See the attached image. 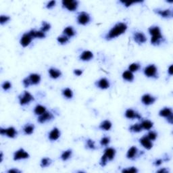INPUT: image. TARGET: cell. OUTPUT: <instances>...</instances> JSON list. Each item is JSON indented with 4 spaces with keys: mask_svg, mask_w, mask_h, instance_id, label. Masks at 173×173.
Segmentation results:
<instances>
[{
    "mask_svg": "<svg viewBox=\"0 0 173 173\" xmlns=\"http://www.w3.org/2000/svg\"><path fill=\"white\" fill-rule=\"evenodd\" d=\"M121 4L124 5L125 8H129L131 6L133 5V4H141L143 3V1H134V2H129V1H120L119 2Z\"/></svg>",
    "mask_w": 173,
    "mask_h": 173,
    "instance_id": "cell-40",
    "label": "cell"
},
{
    "mask_svg": "<svg viewBox=\"0 0 173 173\" xmlns=\"http://www.w3.org/2000/svg\"><path fill=\"white\" fill-rule=\"evenodd\" d=\"M51 28H52L51 24H50L49 23H48V22H46V21H43L42 23H41V27L40 30L43 31V33H48V31H50Z\"/></svg>",
    "mask_w": 173,
    "mask_h": 173,
    "instance_id": "cell-39",
    "label": "cell"
},
{
    "mask_svg": "<svg viewBox=\"0 0 173 173\" xmlns=\"http://www.w3.org/2000/svg\"><path fill=\"white\" fill-rule=\"evenodd\" d=\"M62 5L69 12H75L79 5V2L77 0H62Z\"/></svg>",
    "mask_w": 173,
    "mask_h": 173,
    "instance_id": "cell-4",
    "label": "cell"
},
{
    "mask_svg": "<svg viewBox=\"0 0 173 173\" xmlns=\"http://www.w3.org/2000/svg\"><path fill=\"white\" fill-rule=\"evenodd\" d=\"M69 41H70V38L68 37L67 36L64 35V34H62L60 36H58L57 37V41L59 44H60L62 45H66V44H67Z\"/></svg>",
    "mask_w": 173,
    "mask_h": 173,
    "instance_id": "cell-37",
    "label": "cell"
},
{
    "mask_svg": "<svg viewBox=\"0 0 173 173\" xmlns=\"http://www.w3.org/2000/svg\"><path fill=\"white\" fill-rule=\"evenodd\" d=\"M116 153V150L115 148L110 147H107L104 150V153L107 158H108L109 161H112L114 159Z\"/></svg>",
    "mask_w": 173,
    "mask_h": 173,
    "instance_id": "cell-21",
    "label": "cell"
},
{
    "mask_svg": "<svg viewBox=\"0 0 173 173\" xmlns=\"http://www.w3.org/2000/svg\"><path fill=\"white\" fill-rule=\"evenodd\" d=\"M143 74L147 78H158V70L155 64H149L144 68Z\"/></svg>",
    "mask_w": 173,
    "mask_h": 173,
    "instance_id": "cell-3",
    "label": "cell"
},
{
    "mask_svg": "<svg viewBox=\"0 0 173 173\" xmlns=\"http://www.w3.org/2000/svg\"><path fill=\"white\" fill-rule=\"evenodd\" d=\"M153 12L157 15L160 16L162 18L169 19L172 18V10L171 9H153Z\"/></svg>",
    "mask_w": 173,
    "mask_h": 173,
    "instance_id": "cell-8",
    "label": "cell"
},
{
    "mask_svg": "<svg viewBox=\"0 0 173 173\" xmlns=\"http://www.w3.org/2000/svg\"><path fill=\"white\" fill-rule=\"evenodd\" d=\"M7 172L8 173H21L22 171H20V170L18 169V168H10V169L8 170Z\"/></svg>",
    "mask_w": 173,
    "mask_h": 173,
    "instance_id": "cell-51",
    "label": "cell"
},
{
    "mask_svg": "<svg viewBox=\"0 0 173 173\" xmlns=\"http://www.w3.org/2000/svg\"><path fill=\"white\" fill-rule=\"evenodd\" d=\"M0 134H1V135H2V136H5V128H4L2 127H0Z\"/></svg>",
    "mask_w": 173,
    "mask_h": 173,
    "instance_id": "cell-55",
    "label": "cell"
},
{
    "mask_svg": "<svg viewBox=\"0 0 173 173\" xmlns=\"http://www.w3.org/2000/svg\"><path fill=\"white\" fill-rule=\"evenodd\" d=\"M94 58L93 53L89 50H85L82 52L79 56L80 60L83 62H89L91 61Z\"/></svg>",
    "mask_w": 173,
    "mask_h": 173,
    "instance_id": "cell-17",
    "label": "cell"
},
{
    "mask_svg": "<svg viewBox=\"0 0 173 173\" xmlns=\"http://www.w3.org/2000/svg\"><path fill=\"white\" fill-rule=\"evenodd\" d=\"M92 18L89 13L86 12H81L78 14L77 16V22L79 25L87 26L91 23Z\"/></svg>",
    "mask_w": 173,
    "mask_h": 173,
    "instance_id": "cell-5",
    "label": "cell"
},
{
    "mask_svg": "<svg viewBox=\"0 0 173 173\" xmlns=\"http://www.w3.org/2000/svg\"><path fill=\"white\" fill-rule=\"evenodd\" d=\"M164 41V37H163V35H162L160 37H151L150 42L151 44L153 46H159L160 45H161Z\"/></svg>",
    "mask_w": 173,
    "mask_h": 173,
    "instance_id": "cell-29",
    "label": "cell"
},
{
    "mask_svg": "<svg viewBox=\"0 0 173 173\" xmlns=\"http://www.w3.org/2000/svg\"><path fill=\"white\" fill-rule=\"evenodd\" d=\"M128 130H129L130 132L133 133H141V131H143L142 127H141V123H135L133 125H131L128 128Z\"/></svg>",
    "mask_w": 173,
    "mask_h": 173,
    "instance_id": "cell-34",
    "label": "cell"
},
{
    "mask_svg": "<svg viewBox=\"0 0 173 173\" xmlns=\"http://www.w3.org/2000/svg\"><path fill=\"white\" fill-rule=\"evenodd\" d=\"M95 85L97 88H98L99 89L106 90L108 89V88L110 87V81L108 78L103 77L96 81L95 83Z\"/></svg>",
    "mask_w": 173,
    "mask_h": 173,
    "instance_id": "cell-11",
    "label": "cell"
},
{
    "mask_svg": "<svg viewBox=\"0 0 173 173\" xmlns=\"http://www.w3.org/2000/svg\"><path fill=\"white\" fill-rule=\"evenodd\" d=\"M108 162H109L108 158H107L105 154H103L99 160V165L101 166L102 167H105Z\"/></svg>",
    "mask_w": 173,
    "mask_h": 173,
    "instance_id": "cell-46",
    "label": "cell"
},
{
    "mask_svg": "<svg viewBox=\"0 0 173 173\" xmlns=\"http://www.w3.org/2000/svg\"><path fill=\"white\" fill-rule=\"evenodd\" d=\"M73 74H74V76H76V77H81L83 74V70L79 69V68L74 69V70H73Z\"/></svg>",
    "mask_w": 173,
    "mask_h": 173,
    "instance_id": "cell-49",
    "label": "cell"
},
{
    "mask_svg": "<svg viewBox=\"0 0 173 173\" xmlns=\"http://www.w3.org/2000/svg\"><path fill=\"white\" fill-rule=\"evenodd\" d=\"M48 74L50 78L55 80L60 78L62 75L61 70L54 67H51L48 69Z\"/></svg>",
    "mask_w": 173,
    "mask_h": 173,
    "instance_id": "cell-18",
    "label": "cell"
},
{
    "mask_svg": "<svg viewBox=\"0 0 173 173\" xmlns=\"http://www.w3.org/2000/svg\"><path fill=\"white\" fill-rule=\"evenodd\" d=\"M128 29L127 24L124 23H122V22H119L115 24L113 26L109 31L107 33L105 36L104 39L106 41H111L112 39H114L117 37L121 36L126 33V31Z\"/></svg>",
    "mask_w": 173,
    "mask_h": 173,
    "instance_id": "cell-1",
    "label": "cell"
},
{
    "mask_svg": "<svg viewBox=\"0 0 173 173\" xmlns=\"http://www.w3.org/2000/svg\"><path fill=\"white\" fill-rule=\"evenodd\" d=\"M122 78L124 81L127 82H129V83H132L135 80V76L133 72H131L128 70H125L122 74Z\"/></svg>",
    "mask_w": 173,
    "mask_h": 173,
    "instance_id": "cell-24",
    "label": "cell"
},
{
    "mask_svg": "<svg viewBox=\"0 0 173 173\" xmlns=\"http://www.w3.org/2000/svg\"><path fill=\"white\" fill-rule=\"evenodd\" d=\"M34 39L29 32L24 33L20 39V44L23 48H27Z\"/></svg>",
    "mask_w": 173,
    "mask_h": 173,
    "instance_id": "cell-13",
    "label": "cell"
},
{
    "mask_svg": "<svg viewBox=\"0 0 173 173\" xmlns=\"http://www.w3.org/2000/svg\"><path fill=\"white\" fill-rule=\"evenodd\" d=\"M122 173L124 172H133V173H137L139 172V170H138L136 167L135 166H130V167H127L123 168L121 171Z\"/></svg>",
    "mask_w": 173,
    "mask_h": 173,
    "instance_id": "cell-45",
    "label": "cell"
},
{
    "mask_svg": "<svg viewBox=\"0 0 173 173\" xmlns=\"http://www.w3.org/2000/svg\"><path fill=\"white\" fill-rule=\"evenodd\" d=\"M110 138L109 137H103L99 141V144L102 147H108L109 146V144L110 143Z\"/></svg>",
    "mask_w": 173,
    "mask_h": 173,
    "instance_id": "cell-43",
    "label": "cell"
},
{
    "mask_svg": "<svg viewBox=\"0 0 173 173\" xmlns=\"http://www.w3.org/2000/svg\"><path fill=\"white\" fill-rule=\"evenodd\" d=\"M31 85H37L41 83V77L38 73H31L29 75Z\"/></svg>",
    "mask_w": 173,
    "mask_h": 173,
    "instance_id": "cell-22",
    "label": "cell"
},
{
    "mask_svg": "<svg viewBox=\"0 0 173 173\" xmlns=\"http://www.w3.org/2000/svg\"><path fill=\"white\" fill-rule=\"evenodd\" d=\"M61 136V132L57 127H53L48 133V139L53 142V141H58Z\"/></svg>",
    "mask_w": 173,
    "mask_h": 173,
    "instance_id": "cell-15",
    "label": "cell"
},
{
    "mask_svg": "<svg viewBox=\"0 0 173 173\" xmlns=\"http://www.w3.org/2000/svg\"><path fill=\"white\" fill-rule=\"evenodd\" d=\"M133 39L134 41L139 45H143L147 41V36L142 31H136L133 33Z\"/></svg>",
    "mask_w": 173,
    "mask_h": 173,
    "instance_id": "cell-6",
    "label": "cell"
},
{
    "mask_svg": "<svg viewBox=\"0 0 173 173\" xmlns=\"http://www.w3.org/2000/svg\"><path fill=\"white\" fill-rule=\"evenodd\" d=\"M35 127L32 123H27L25 124L23 128V133L26 135H31L33 134Z\"/></svg>",
    "mask_w": 173,
    "mask_h": 173,
    "instance_id": "cell-25",
    "label": "cell"
},
{
    "mask_svg": "<svg viewBox=\"0 0 173 173\" xmlns=\"http://www.w3.org/2000/svg\"><path fill=\"white\" fill-rule=\"evenodd\" d=\"M139 151L136 146H131L129 149L128 150L126 157L128 160H135L139 155Z\"/></svg>",
    "mask_w": 173,
    "mask_h": 173,
    "instance_id": "cell-16",
    "label": "cell"
},
{
    "mask_svg": "<svg viewBox=\"0 0 173 173\" xmlns=\"http://www.w3.org/2000/svg\"><path fill=\"white\" fill-rule=\"evenodd\" d=\"M156 97L153 96L151 95L150 93H146L141 96V102L144 106H150L151 105H153L156 101Z\"/></svg>",
    "mask_w": 173,
    "mask_h": 173,
    "instance_id": "cell-10",
    "label": "cell"
},
{
    "mask_svg": "<svg viewBox=\"0 0 173 173\" xmlns=\"http://www.w3.org/2000/svg\"><path fill=\"white\" fill-rule=\"evenodd\" d=\"M158 114L160 117L166 118L167 117H168V116L173 114L172 110L171 108H169V107H164V108H163L160 110L159 111Z\"/></svg>",
    "mask_w": 173,
    "mask_h": 173,
    "instance_id": "cell-27",
    "label": "cell"
},
{
    "mask_svg": "<svg viewBox=\"0 0 173 173\" xmlns=\"http://www.w3.org/2000/svg\"><path fill=\"white\" fill-rule=\"evenodd\" d=\"M139 142L141 146L147 150H150L151 149H152L153 146V142L147 137V135H144L142 137H141L139 139Z\"/></svg>",
    "mask_w": 173,
    "mask_h": 173,
    "instance_id": "cell-14",
    "label": "cell"
},
{
    "mask_svg": "<svg viewBox=\"0 0 173 173\" xmlns=\"http://www.w3.org/2000/svg\"><path fill=\"white\" fill-rule=\"evenodd\" d=\"M56 5V1L55 0H52V1H50L49 2L47 3V4L45 5V8L48 9V10H51L55 7Z\"/></svg>",
    "mask_w": 173,
    "mask_h": 173,
    "instance_id": "cell-47",
    "label": "cell"
},
{
    "mask_svg": "<svg viewBox=\"0 0 173 173\" xmlns=\"http://www.w3.org/2000/svg\"><path fill=\"white\" fill-rule=\"evenodd\" d=\"M72 156V150L71 149H68L63 151L60 155V159L63 162H67L70 159Z\"/></svg>",
    "mask_w": 173,
    "mask_h": 173,
    "instance_id": "cell-31",
    "label": "cell"
},
{
    "mask_svg": "<svg viewBox=\"0 0 173 173\" xmlns=\"http://www.w3.org/2000/svg\"><path fill=\"white\" fill-rule=\"evenodd\" d=\"M166 121H167V122L170 124H172V123H173V114L171 115L170 116H168V117L166 118Z\"/></svg>",
    "mask_w": 173,
    "mask_h": 173,
    "instance_id": "cell-53",
    "label": "cell"
},
{
    "mask_svg": "<svg viewBox=\"0 0 173 173\" xmlns=\"http://www.w3.org/2000/svg\"><path fill=\"white\" fill-rule=\"evenodd\" d=\"M3 160H4V153L1 152V153H0V162L2 163L3 162Z\"/></svg>",
    "mask_w": 173,
    "mask_h": 173,
    "instance_id": "cell-56",
    "label": "cell"
},
{
    "mask_svg": "<svg viewBox=\"0 0 173 173\" xmlns=\"http://www.w3.org/2000/svg\"><path fill=\"white\" fill-rule=\"evenodd\" d=\"M18 132L16 129L14 127H9L8 128H5V135L8 138L10 139H14V138L17 136Z\"/></svg>",
    "mask_w": 173,
    "mask_h": 173,
    "instance_id": "cell-26",
    "label": "cell"
},
{
    "mask_svg": "<svg viewBox=\"0 0 173 173\" xmlns=\"http://www.w3.org/2000/svg\"><path fill=\"white\" fill-rule=\"evenodd\" d=\"M76 31L74 30V29L72 26H68L66 28H64V29L63 30V34L67 36L69 38H71V37H73L76 35Z\"/></svg>",
    "mask_w": 173,
    "mask_h": 173,
    "instance_id": "cell-28",
    "label": "cell"
},
{
    "mask_svg": "<svg viewBox=\"0 0 173 173\" xmlns=\"http://www.w3.org/2000/svg\"><path fill=\"white\" fill-rule=\"evenodd\" d=\"M124 116L127 119H131V120H134V119L141 120L142 118V116H141L139 112L132 108H128L127 110H126L124 112Z\"/></svg>",
    "mask_w": 173,
    "mask_h": 173,
    "instance_id": "cell-12",
    "label": "cell"
},
{
    "mask_svg": "<svg viewBox=\"0 0 173 173\" xmlns=\"http://www.w3.org/2000/svg\"><path fill=\"white\" fill-rule=\"evenodd\" d=\"M141 125L142 127L143 130L150 131L153 127V122L152 121L148 120V119H146V120H143L141 122Z\"/></svg>",
    "mask_w": 173,
    "mask_h": 173,
    "instance_id": "cell-30",
    "label": "cell"
},
{
    "mask_svg": "<svg viewBox=\"0 0 173 173\" xmlns=\"http://www.w3.org/2000/svg\"><path fill=\"white\" fill-rule=\"evenodd\" d=\"M29 33L33 39H45L46 37V33H43L41 30L31 29L29 31Z\"/></svg>",
    "mask_w": 173,
    "mask_h": 173,
    "instance_id": "cell-20",
    "label": "cell"
},
{
    "mask_svg": "<svg viewBox=\"0 0 173 173\" xmlns=\"http://www.w3.org/2000/svg\"><path fill=\"white\" fill-rule=\"evenodd\" d=\"M22 83H23V86L25 88H28V87H29L30 85H31V81H30L29 77H25L23 80V81H22Z\"/></svg>",
    "mask_w": 173,
    "mask_h": 173,
    "instance_id": "cell-48",
    "label": "cell"
},
{
    "mask_svg": "<svg viewBox=\"0 0 173 173\" xmlns=\"http://www.w3.org/2000/svg\"><path fill=\"white\" fill-rule=\"evenodd\" d=\"M30 158L29 153L23 148H20L16 151L13 154V160L14 161H19V160H27Z\"/></svg>",
    "mask_w": 173,
    "mask_h": 173,
    "instance_id": "cell-7",
    "label": "cell"
},
{
    "mask_svg": "<svg viewBox=\"0 0 173 173\" xmlns=\"http://www.w3.org/2000/svg\"><path fill=\"white\" fill-rule=\"evenodd\" d=\"M156 172H158V173H168L169 171H168V170L167 168H162L159 169L158 171H157Z\"/></svg>",
    "mask_w": 173,
    "mask_h": 173,
    "instance_id": "cell-52",
    "label": "cell"
},
{
    "mask_svg": "<svg viewBox=\"0 0 173 173\" xmlns=\"http://www.w3.org/2000/svg\"><path fill=\"white\" fill-rule=\"evenodd\" d=\"M164 162V160L160 158V159H156V160H154L153 162V166H155L156 167H158V166H160Z\"/></svg>",
    "mask_w": 173,
    "mask_h": 173,
    "instance_id": "cell-50",
    "label": "cell"
},
{
    "mask_svg": "<svg viewBox=\"0 0 173 173\" xmlns=\"http://www.w3.org/2000/svg\"><path fill=\"white\" fill-rule=\"evenodd\" d=\"M18 101L21 106H26L34 100V96L27 91H24L23 93L18 96Z\"/></svg>",
    "mask_w": 173,
    "mask_h": 173,
    "instance_id": "cell-2",
    "label": "cell"
},
{
    "mask_svg": "<svg viewBox=\"0 0 173 173\" xmlns=\"http://www.w3.org/2000/svg\"><path fill=\"white\" fill-rule=\"evenodd\" d=\"M12 87V84L10 81H5L2 83V89L4 91V92H8L10 91Z\"/></svg>",
    "mask_w": 173,
    "mask_h": 173,
    "instance_id": "cell-41",
    "label": "cell"
},
{
    "mask_svg": "<svg viewBox=\"0 0 173 173\" xmlns=\"http://www.w3.org/2000/svg\"><path fill=\"white\" fill-rule=\"evenodd\" d=\"M148 33L151 37H160L162 36V31L160 29V27L157 25H153L148 29Z\"/></svg>",
    "mask_w": 173,
    "mask_h": 173,
    "instance_id": "cell-19",
    "label": "cell"
},
{
    "mask_svg": "<svg viewBox=\"0 0 173 173\" xmlns=\"http://www.w3.org/2000/svg\"><path fill=\"white\" fill-rule=\"evenodd\" d=\"M62 95L64 97V98L67 99H71L74 96V93L72 90L69 87L64 88V89L62 91Z\"/></svg>",
    "mask_w": 173,
    "mask_h": 173,
    "instance_id": "cell-33",
    "label": "cell"
},
{
    "mask_svg": "<svg viewBox=\"0 0 173 173\" xmlns=\"http://www.w3.org/2000/svg\"><path fill=\"white\" fill-rule=\"evenodd\" d=\"M45 112H47V108L45 106L41 104L37 105L35 107H34L33 110L34 114L38 116L44 114Z\"/></svg>",
    "mask_w": 173,
    "mask_h": 173,
    "instance_id": "cell-32",
    "label": "cell"
},
{
    "mask_svg": "<svg viewBox=\"0 0 173 173\" xmlns=\"http://www.w3.org/2000/svg\"><path fill=\"white\" fill-rule=\"evenodd\" d=\"M54 118L55 116L52 112L47 111L44 113V114L38 116V118H37V122L40 124H45L46 122L53 121Z\"/></svg>",
    "mask_w": 173,
    "mask_h": 173,
    "instance_id": "cell-9",
    "label": "cell"
},
{
    "mask_svg": "<svg viewBox=\"0 0 173 173\" xmlns=\"http://www.w3.org/2000/svg\"><path fill=\"white\" fill-rule=\"evenodd\" d=\"M141 68V65L139 63H137V62H134V63H132L129 66H128V70L131 71V72H136L138 70H139Z\"/></svg>",
    "mask_w": 173,
    "mask_h": 173,
    "instance_id": "cell-38",
    "label": "cell"
},
{
    "mask_svg": "<svg viewBox=\"0 0 173 173\" xmlns=\"http://www.w3.org/2000/svg\"><path fill=\"white\" fill-rule=\"evenodd\" d=\"M52 160L51 158H48V157H45V158H43L41 160L40 166L43 168L49 167V166L52 164Z\"/></svg>",
    "mask_w": 173,
    "mask_h": 173,
    "instance_id": "cell-35",
    "label": "cell"
},
{
    "mask_svg": "<svg viewBox=\"0 0 173 173\" xmlns=\"http://www.w3.org/2000/svg\"><path fill=\"white\" fill-rule=\"evenodd\" d=\"M86 148L90 150H95L96 149V142L92 139H87L85 140Z\"/></svg>",
    "mask_w": 173,
    "mask_h": 173,
    "instance_id": "cell-36",
    "label": "cell"
},
{
    "mask_svg": "<svg viewBox=\"0 0 173 173\" xmlns=\"http://www.w3.org/2000/svg\"><path fill=\"white\" fill-rule=\"evenodd\" d=\"M158 133L154 131H150L148 132V133L147 134V137L149 138V139L152 141H154L157 139L158 138Z\"/></svg>",
    "mask_w": 173,
    "mask_h": 173,
    "instance_id": "cell-44",
    "label": "cell"
},
{
    "mask_svg": "<svg viewBox=\"0 0 173 173\" xmlns=\"http://www.w3.org/2000/svg\"><path fill=\"white\" fill-rule=\"evenodd\" d=\"M168 74L170 75V76H172L173 74V67L172 65H171L169 67V68H168Z\"/></svg>",
    "mask_w": 173,
    "mask_h": 173,
    "instance_id": "cell-54",
    "label": "cell"
},
{
    "mask_svg": "<svg viewBox=\"0 0 173 173\" xmlns=\"http://www.w3.org/2000/svg\"><path fill=\"white\" fill-rule=\"evenodd\" d=\"M10 20L11 18L10 16L2 14L0 16V24H1L2 26H4V25L8 23Z\"/></svg>",
    "mask_w": 173,
    "mask_h": 173,
    "instance_id": "cell-42",
    "label": "cell"
},
{
    "mask_svg": "<svg viewBox=\"0 0 173 173\" xmlns=\"http://www.w3.org/2000/svg\"><path fill=\"white\" fill-rule=\"evenodd\" d=\"M112 123L110 121L104 120L99 125V128L103 131H109L112 129Z\"/></svg>",
    "mask_w": 173,
    "mask_h": 173,
    "instance_id": "cell-23",
    "label": "cell"
}]
</instances>
